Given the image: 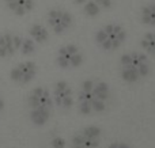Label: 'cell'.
Wrapping results in <instances>:
<instances>
[{"mask_svg":"<svg viewBox=\"0 0 155 148\" xmlns=\"http://www.w3.org/2000/svg\"><path fill=\"white\" fill-rule=\"evenodd\" d=\"M127 31L120 24H107L97 33V42L105 50H114L125 41Z\"/></svg>","mask_w":155,"mask_h":148,"instance_id":"obj_1","label":"cell"},{"mask_svg":"<svg viewBox=\"0 0 155 148\" xmlns=\"http://www.w3.org/2000/svg\"><path fill=\"white\" fill-rule=\"evenodd\" d=\"M140 19L144 24L148 26H155V3L147 4L142 8L140 12Z\"/></svg>","mask_w":155,"mask_h":148,"instance_id":"obj_2","label":"cell"},{"mask_svg":"<svg viewBox=\"0 0 155 148\" xmlns=\"http://www.w3.org/2000/svg\"><path fill=\"white\" fill-rule=\"evenodd\" d=\"M140 45L144 50H147L148 53L154 54L155 56V31L153 33H146L143 35L142 41H140Z\"/></svg>","mask_w":155,"mask_h":148,"instance_id":"obj_3","label":"cell"},{"mask_svg":"<svg viewBox=\"0 0 155 148\" xmlns=\"http://www.w3.org/2000/svg\"><path fill=\"white\" fill-rule=\"evenodd\" d=\"M99 133H101V130H99V128L97 127H88L84 129V137L88 139V140H93V139L98 137Z\"/></svg>","mask_w":155,"mask_h":148,"instance_id":"obj_4","label":"cell"},{"mask_svg":"<svg viewBox=\"0 0 155 148\" xmlns=\"http://www.w3.org/2000/svg\"><path fill=\"white\" fill-rule=\"evenodd\" d=\"M86 12L88 14V15L94 16L97 15V14L99 12V5L97 2H88L87 4H86Z\"/></svg>","mask_w":155,"mask_h":148,"instance_id":"obj_5","label":"cell"},{"mask_svg":"<svg viewBox=\"0 0 155 148\" xmlns=\"http://www.w3.org/2000/svg\"><path fill=\"white\" fill-rule=\"evenodd\" d=\"M46 111H42V108H40V109H37V110L33 113V117H34V121L37 122V124H42L44 121L46 120Z\"/></svg>","mask_w":155,"mask_h":148,"instance_id":"obj_6","label":"cell"},{"mask_svg":"<svg viewBox=\"0 0 155 148\" xmlns=\"http://www.w3.org/2000/svg\"><path fill=\"white\" fill-rule=\"evenodd\" d=\"M95 2L98 3V5H101L104 8H109L112 5V0H95Z\"/></svg>","mask_w":155,"mask_h":148,"instance_id":"obj_7","label":"cell"},{"mask_svg":"<svg viewBox=\"0 0 155 148\" xmlns=\"http://www.w3.org/2000/svg\"><path fill=\"white\" fill-rule=\"evenodd\" d=\"M53 147L54 148H63L64 147V141H63L61 139H56V140H53Z\"/></svg>","mask_w":155,"mask_h":148,"instance_id":"obj_8","label":"cell"},{"mask_svg":"<svg viewBox=\"0 0 155 148\" xmlns=\"http://www.w3.org/2000/svg\"><path fill=\"white\" fill-rule=\"evenodd\" d=\"M117 148H129L128 146H127V144H118V147Z\"/></svg>","mask_w":155,"mask_h":148,"instance_id":"obj_9","label":"cell"},{"mask_svg":"<svg viewBox=\"0 0 155 148\" xmlns=\"http://www.w3.org/2000/svg\"><path fill=\"white\" fill-rule=\"evenodd\" d=\"M78 3H83V2H86V0H76Z\"/></svg>","mask_w":155,"mask_h":148,"instance_id":"obj_10","label":"cell"},{"mask_svg":"<svg viewBox=\"0 0 155 148\" xmlns=\"http://www.w3.org/2000/svg\"><path fill=\"white\" fill-rule=\"evenodd\" d=\"M0 109H2V102H0Z\"/></svg>","mask_w":155,"mask_h":148,"instance_id":"obj_11","label":"cell"}]
</instances>
